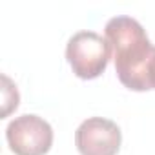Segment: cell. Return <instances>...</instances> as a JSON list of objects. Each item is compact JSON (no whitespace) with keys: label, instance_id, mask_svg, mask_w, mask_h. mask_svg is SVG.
Wrapping results in <instances>:
<instances>
[{"label":"cell","instance_id":"obj_2","mask_svg":"<svg viewBox=\"0 0 155 155\" xmlns=\"http://www.w3.org/2000/svg\"><path fill=\"white\" fill-rule=\"evenodd\" d=\"M111 46L106 37L95 31H77L66 44V60L73 73L82 81L101 77L110 62Z\"/></svg>","mask_w":155,"mask_h":155},{"label":"cell","instance_id":"obj_3","mask_svg":"<svg viewBox=\"0 0 155 155\" xmlns=\"http://www.w3.org/2000/svg\"><path fill=\"white\" fill-rule=\"evenodd\" d=\"M6 139L15 155H46L53 144V128L42 117L24 113L8 124Z\"/></svg>","mask_w":155,"mask_h":155},{"label":"cell","instance_id":"obj_6","mask_svg":"<svg viewBox=\"0 0 155 155\" xmlns=\"http://www.w3.org/2000/svg\"><path fill=\"white\" fill-rule=\"evenodd\" d=\"M151 86H153V90H155V73H153V81H151Z\"/></svg>","mask_w":155,"mask_h":155},{"label":"cell","instance_id":"obj_1","mask_svg":"<svg viewBox=\"0 0 155 155\" xmlns=\"http://www.w3.org/2000/svg\"><path fill=\"white\" fill-rule=\"evenodd\" d=\"M104 35L111 46L120 84L131 91L153 90L155 46L140 22L128 15H117L106 22Z\"/></svg>","mask_w":155,"mask_h":155},{"label":"cell","instance_id":"obj_5","mask_svg":"<svg viewBox=\"0 0 155 155\" xmlns=\"http://www.w3.org/2000/svg\"><path fill=\"white\" fill-rule=\"evenodd\" d=\"M2 104H4V110H2V119L8 117L13 110L18 108V101H20V95H18V90L17 86L11 82V79L8 75H2Z\"/></svg>","mask_w":155,"mask_h":155},{"label":"cell","instance_id":"obj_4","mask_svg":"<svg viewBox=\"0 0 155 155\" xmlns=\"http://www.w3.org/2000/svg\"><path fill=\"white\" fill-rule=\"evenodd\" d=\"M120 142V128L104 117H90L75 131V144L81 155H117Z\"/></svg>","mask_w":155,"mask_h":155}]
</instances>
